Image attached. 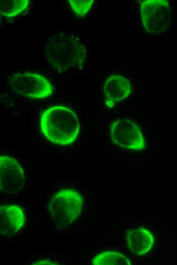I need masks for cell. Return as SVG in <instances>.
Instances as JSON below:
<instances>
[{
	"instance_id": "cell-8",
	"label": "cell",
	"mask_w": 177,
	"mask_h": 265,
	"mask_svg": "<svg viewBox=\"0 0 177 265\" xmlns=\"http://www.w3.org/2000/svg\"><path fill=\"white\" fill-rule=\"evenodd\" d=\"M24 214L16 205H3L0 207V232L3 235L11 236L23 227Z\"/></svg>"
},
{
	"instance_id": "cell-7",
	"label": "cell",
	"mask_w": 177,
	"mask_h": 265,
	"mask_svg": "<svg viewBox=\"0 0 177 265\" xmlns=\"http://www.w3.org/2000/svg\"><path fill=\"white\" fill-rule=\"evenodd\" d=\"M25 180L22 168L17 160L8 156L0 157V189L7 194L20 191Z\"/></svg>"
},
{
	"instance_id": "cell-10",
	"label": "cell",
	"mask_w": 177,
	"mask_h": 265,
	"mask_svg": "<svg viewBox=\"0 0 177 265\" xmlns=\"http://www.w3.org/2000/svg\"><path fill=\"white\" fill-rule=\"evenodd\" d=\"M129 250L133 254L141 255L148 252L152 248L154 238L152 233L145 228H135L126 234Z\"/></svg>"
},
{
	"instance_id": "cell-2",
	"label": "cell",
	"mask_w": 177,
	"mask_h": 265,
	"mask_svg": "<svg viewBox=\"0 0 177 265\" xmlns=\"http://www.w3.org/2000/svg\"><path fill=\"white\" fill-rule=\"evenodd\" d=\"M49 64L58 72L82 67L86 56L85 46L74 36L61 34L54 36L45 49Z\"/></svg>"
},
{
	"instance_id": "cell-6",
	"label": "cell",
	"mask_w": 177,
	"mask_h": 265,
	"mask_svg": "<svg viewBox=\"0 0 177 265\" xmlns=\"http://www.w3.org/2000/svg\"><path fill=\"white\" fill-rule=\"evenodd\" d=\"M110 136L117 145L130 149L142 150L145 143L140 127L129 119H119L112 123Z\"/></svg>"
},
{
	"instance_id": "cell-9",
	"label": "cell",
	"mask_w": 177,
	"mask_h": 265,
	"mask_svg": "<svg viewBox=\"0 0 177 265\" xmlns=\"http://www.w3.org/2000/svg\"><path fill=\"white\" fill-rule=\"evenodd\" d=\"M129 82L124 77L113 75L105 82L103 87L105 103L109 108L126 98L130 93Z\"/></svg>"
},
{
	"instance_id": "cell-12",
	"label": "cell",
	"mask_w": 177,
	"mask_h": 265,
	"mask_svg": "<svg viewBox=\"0 0 177 265\" xmlns=\"http://www.w3.org/2000/svg\"><path fill=\"white\" fill-rule=\"evenodd\" d=\"M29 2V0H1V15L6 17H15L27 9Z\"/></svg>"
},
{
	"instance_id": "cell-1",
	"label": "cell",
	"mask_w": 177,
	"mask_h": 265,
	"mask_svg": "<svg viewBox=\"0 0 177 265\" xmlns=\"http://www.w3.org/2000/svg\"><path fill=\"white\" fill-rule=\"evenodd\" d=\"M43 134L51 142L66 145L77 138L79 122L76 115L69 108L62 105L48 108L40 120Z\"/></svg>"
},
{
	"instance_id": "cell-5",
	"label": "cell",
	"mask_w": 177,
	"mask_h": 265,
	"mask_svg": "<svg viewBox=\"0 0 177 265\" xmlns=\"http://www.w3.org/2000/svg\"><path fill=\"white\" fill-rule=\"evenodd\" d=\"M140 13L143 26L150 33L168 30L171 19V7L169 1L148 0L141 5Z\"/></svg>"
},
{
	"instance_id": "cell-3",
	"label": "cell",
	"mask_w": 177,
	"mask_h": 265,
	"mask_svg": "<svg viewBox=\"0 0 177 265\" xmlns=\"http://www.w3.org/2000/svg\"><path fill=\"white\" fill-rule=\"evenodd\" d=\"M81 195L77 191L65 189L55 193L48 203V210L55 225L67 227L79 216L83 207Z\"/></svg>"
},
{
	"instance_id": "cell-13",
	"label": "cell",
	"mask_w": 177,
	"mask_h": 265,
	"mask_svg": "<svg viewBox=\"0 0 177 265\" xmlns=\"http://www.w3.org/2000/svg\"><path fill=\"white\" fill-rule=\"evenodd\" d=\"M94 0H69L70 7L74 12L79 17H84L91 9Z\"/></svg>"
},
{
	"instance_id": "cell-14",
	"label": "cell",
	"mask_w": 177,
	"mask_h": 265,
	"mask_svg": "<svg viewBox=\"0 0 177 265\" xmlns=\"http://www.w3.org/2000/svg\"><path fill=\"white\" fill-rule=\"evenodd\" d=\"M57 264L55 263L54 262H53L50 260L48 259H45V260H41L40 261H38L37 262H35L34 263H33L32 264Z\"/></svg>"
},
{
	"instance_id": "cell-11",
	"label": "cell",
	"mask_w": 177,
	"mask_h": 265,
	"mask_svg": "<svg viewBox=\"0 0 177 265\" xmlns=\"http://www.w3.org/2000/svg\"><path fill=\"white\" fill-rule=\"evenodd\" d=\"M94 265H130V260L115 251H106L99 254L92 260Z\"/></svg>"
},
{
	"instance_id": "cell-4",
	"label": "cell",
	"mask_w": 177,
	"mask_h": 265,
	"mask_svg": "<svg viewBox=\"0 0 177 265\" xmlns=\"http://www.w3.org/2000/svg\"><path fill=\"white\" fill-rule=\"evenodd\" d=\"M9 84L16 93L31 98H47L53 92L51 83L46 77L37 73L14 74L10 77Z\"/></svg>"
}]
</instances>
